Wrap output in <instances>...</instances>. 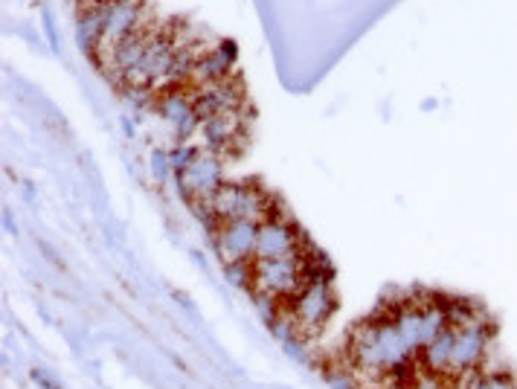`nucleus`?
<instances>
[{
  "instance_id": "f257e3e1",
  "label": "nucleus",
  "mask_w": 517,
  "mask_h": 389,
  "mask_svg": "<svg viewBox=\"0 0 517 389\" xmlns=\"http://www.w3.org/2000/svg\"><path fill=\"white\" fill-rule=\"evenodd\" d=\"M335 305V282H332V270H329V273L314 276L294 300L285 302L279 308V317L285 320V326L294 337L305 340V337H314V334L323 331V326L329 323V317L335 311Z\"/></svg>"
}]
</instances>
